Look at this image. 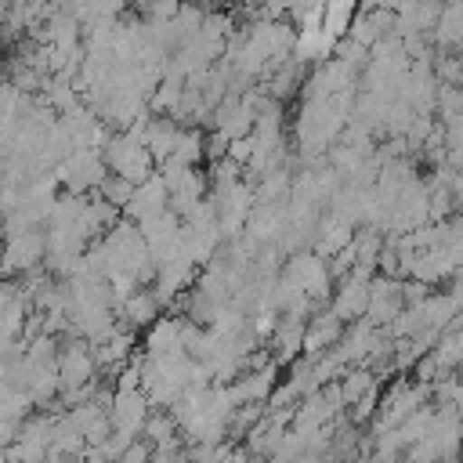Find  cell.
I'll list each match as a JSON object with an SVG mask.
<instances>
[{
  "label": "cell",
  "instance_id": "cell-1",
  "mask_svg": "<svg viewBox=\"0 0 463 463\" xmlns=\"http://www.w3.org/2000/svg\"><path fill=\"white\" fill-rule=\"evenodd\" d=\"M40 260H47V235L43 232H22V235H11L4 242V260H0V271L14 275V271H33Z\"/></svg>",
  "mask_w": 463,
  "mask_h": 463
},
{
  "label": "cell",
  "instance_id": "cell-2",
  "mask_svg": "<svg viewBox=\"0 0 463 463\" xmlns=\"http://www.w3.org/2000/svg\"><path fill=\"white\" fill-rule=\"evenodd\" d=\"M116 463H152V449H148V441H134Z\"/></svg>",
  "mask_w": 463,
  "mask_h": 463
}]
</instances>
